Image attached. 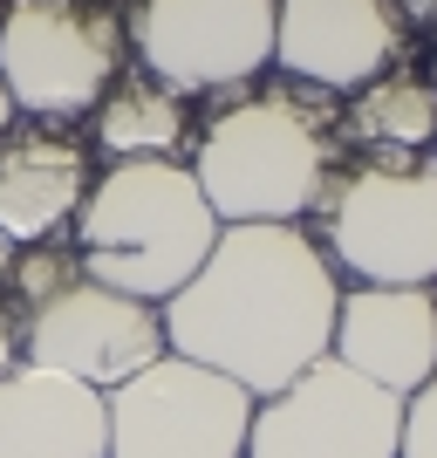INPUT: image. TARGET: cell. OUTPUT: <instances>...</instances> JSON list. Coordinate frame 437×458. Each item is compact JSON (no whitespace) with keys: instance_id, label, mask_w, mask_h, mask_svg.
<instances>
[{"instance_id":"cell-16","label":"cell","mask_w":437,"mask_h":458,"mask_svg":"<svg viewBox=\"0 0 437 458\" xmlns=\"http://www.w3.org/2000/svg\"><path fill=\"white\" fill-rule=\"evenodd\" d=\"M397 458H437V377L424 383V390H410V397H403Z\"/></svg>"},{"instance_id":"cell-12","label":"cell","mask_w":437,"mask_h":458,"mask_svg":"<svg viewBox=\"0 0 437 458\" xmlns=\"http://www.w3.org/2000/svg\"><path fill=\"white\" fill-rule=\"evenodd\" d=\"M89 199V157L76 137L48 123H21L0 137V240L48 247L62 226H76Z\"/></svg>"},{"instance_id":"cell-5","label":"cell","mask_w":437,"mask_h":458,"mask_svg":"<svg viewBox=\"0 0 437 458\" xmlns=\"http://www.w3.org/2000/svg\"><path fill=\"white\" fill-rule=\"evenodd\" d=\"M123 21L110 0H7L0 14V82L21 116L76 123L123 76Z\"/></svg>"},{"instance_id":"cell-9","label":"cell","mask_w":437,"mask_h":458,"mask_svg":"<svg viewBox=\"0 0 437 458\" xmlns=\"http://www.w3.org/2000/svg\"><path fill=\"white\" fill-rule=\"evenodd\" d=\"M273 7L281 0H137L130 48L178 96L240 89L273 62Z\"/></svg>"},{"instance_id":"cell-4","label":"cell","mask_w":437,"mask_h":458,"mask_svg":"<svg viewBox=\"0 0 437 458\" xmlns=\"http://www.w3.org/2000/svg\"><path fill=\"white\" fill-rule=\"evenodd\" d=\"M322 253L362 287L437 281V157H356L322 191Z\"/></svg>"},{"instance_id":"cell-11","label":"cell","mask_w":437,"mask_h":458,"mask_svg":"<svg viewBox=\"0 0 437 458\" xmlns=\"http://www.w3.org/2000/svg\"><path fill=\"white\" fill-rule=\"evenodd\" d=\"M328 356L390 397L424 390L437 377V294L431 287H356V294H342Z\"/></svg>"},{"instance_id":"cell-21","label":"cell","mask_w":437,"mask_h":458,"mask_svg":"<svg viewBox=\"0 0 437 458\" xmlns=\"http://www.w3.org/2000/svg\"><path fill=\"white\" fill-rule=\"evenodd\" d=\"M0 14H7V0H0Z\"/></svg>"},{"instance_id":"cell-10","label":"cell","mask_w":437,"mask_h":458,"mask_svg":"<svg viewBox=\"0 0 437 458\" xmlns=\"http://www.w3.org/2000/svg\"><path fill=\"white\" fill-rule=\"evenodd\" d=\"M397 55V0H281L273 7V62L307 89H362Z\"/></svg>"},{"instance_id":"cell-13","label":"cell","mask_w":437,"mask_h":458,"mask_svg":"<svg viewBox=\"0 0 437 458\" xmlns=\"http://www.w3.org/2000/svg\"><path fill=\"white\" fill-rule=\"evenodd\" d=\"M0 458H110L103 390L55 369L0 377Z\"/></svg>"},{"instance_id":"cell-3","label":"cell","mask_w":437,"mask_h":458,"mask_svg":"<svg viewBox=\"0 0 437 458\" xmlns=\"http://www.w3.org/2000/svg\"><path fill=\"white\" fill-rule=\"evenodd\" d=\"M219 212L178 157H130L89 178L76 212V267L96 287L164 308L219 247Z\"/></svg>"},{"instance_id":"cell-6","label":"cell","mask_w":437,"mask_h":458,"mask_svg":"<svg viewBox=\"0 0 437 458\" xmlns=\"http://www.w3.org/2000/svg\"><path fill=\"white\" fill-rule=\"evenodd\" d=\"M103 403H110V458H247L260 397L164 349L151 369L116 383Z\"/></svg>"},{"instance_id":"cell-18","label":"cell","mask_w":437,"mask_h":458,"mask_svg":"<svg viewBox=\"0 0 437 458\" xmlns=\"http://www.w3.org/2000/svg\"><path fill=\"white\" fill-rule=\"evenodd\" d=\"M397 14H410V21H437V0H397Z\"/></svg>"},{"instance_id":"cell-2","label":"cell","mask_w":437,"mask_h":458,"mask_svg":"<svg viewBox=\"0 0 437 458\" xmlns=\"http://www.w3.org/2000/svg\"><path fill=\"white\" fill-rule=\"evenodd\" d=\"M342 172V123L322 89L273 82L212 116L191 151V178L219 226H294Z\"/></svg>"},{"instance_id":"cell-8","label":"cell","mask_w":437,"mask_h":458,"mask_svg":"<svg viewBox=\"0 0 437 458\" xmlns=\"http://www.w3.org/2000/svg\"><path fill=\"white\" fill-rule=\"evenodd\" d=\"M397 438H403V397L322 356L287 390L253 403L247 458H397Z\"/></svg>"},{"instance_id":"cell-15","label":"cell","mask_w":437,"mask_h":458,"mask_svg":"<svg viewBox=\"0 0 437 458\" xmlns=\"http://www.w3.org/2000/svg\"><path fill=\"white\" fill-rule=\"evenodd\" d=\"M342 131L356 137V144H369V151L382 157H417L437 144V89L431 76H376L362 82L356 103H349Z\"/></svg>"},{"instance_id":"cell-14","label":"cell","mask_w":437,"mask_h":458,"mask_svg":"<svg viewBox=\"0 0 437 458\" xmlns=\"http://www.w3.org/2000/svg\"><path fill=\"white\" fill-rule=\"evenodd\" d=\"M191 137V116H185V96L172 82H157L151 69H130L116 76L96 103V144L130 165V157H172L178 144Z\"/></svg>"},{"instance_id":"cell-7","label":"cell","mask_w":437,"mask_h":458,"mask_svg":"<svg viewBox=\"0 0 437 458\" xmlns=\"http://www.w3.org/2000/svg\"><path fill=\"white\" fill-rule=\"evenodd\" d=\"M21 349H28V369H55L110 397L116 383L151 369L172 343H164V308L96 287L76 267L69 281H55L21 308Z\"/></svg>"},{"instance_id":"cell-19","label":"cell","mask_w":437,"mask_h":458,"mask_svg":"<svg viewBox=\"0 0 437 458\" xmlns=\"http://www.w3.org/2000/svg\"><path fill=\"white\" fill-rule=\"evenodd\" d=\"M14 131V96H7V82H0V137Z\"/></svg>"},{"instance_id":"cell-1","label":"cell","mask_w":437,"mask_h":458,"mask_svg":"<svg viewBox=\"0 0 437 458\" xmlns=\"http://www.w3.org/2000/svg\"><path fill=\"white\" fill-rule=\"evenodd\" d=\"M335 308L342 281L322 240L301 226H226L212 260L164 301V343L247 397H273L328 356Z\"/></svg>"},{"instance_id":"cell-20","label":"cell","mask_w":437,"mask_h":458,"mask_svg":"<svg viewBox=\"0 0 437 458\" xmlns=\"http://www.w3.org/2000/svg\"><path fill=\"white\" fill-rule=\"evenodd\" d=\"M431 89H437V48H431Z\"/></svg>"},{"instance_id":"cell-17","label":"cell","mask_w":437,"mask_h":458,"mask_svg":"<svg viewBox=\"0 0 437 458\" xmlns=\"http://www.w3.org/2000/svg\"><path fill=\"white\" fill-rule=\"evenodd\" d=\"M7 322H14V315H7V301H0V377H7V369H14V328H7Z\"/></svg>"}]
</instances>
